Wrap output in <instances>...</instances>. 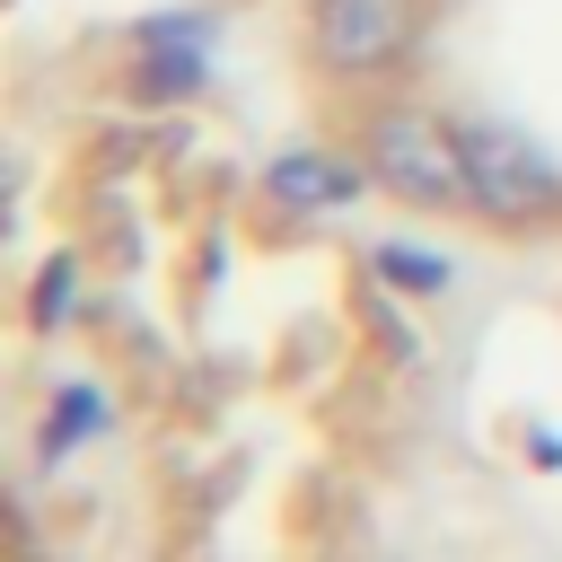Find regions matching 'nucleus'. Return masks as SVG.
I'll use <instances>...</instances> for the list:
<instances>
[{"label":"nucleus","mask_w":562,"mask_h":562,"mask_svg":"<svg viewBox=\"0 0 562 562\" xmlns=\"http://www.w3.org/2000/svg\"><path fill=\"white\" fill-rule=\"evenodd\" d=\"M448 132H457L465 202H474V211H492V220H544V211L562 202V158H553L536 132H518V123H501V114H465V123H448Z\"/></svg>","instance_id":"obj_1"},{"label":"nucleus","mask_w":562,"mask_h":562,"mask_svg":"<svg viewBox=\"0 0 562 562\" xmlns=\"http://www.w3.org/2000/svg\"><path fill=\"white\" fill-rule=\"evenodd\" d=\"M360 158H369V176H378L395 202H413V211H457V202H465V158H457V132H448V123H430V114H413V105L378 114Z\"/></svg>","instance_id":"obj_2"},{"label":"nucleus","mask_w":562,"mask_h":562,"mask_svg":"<svg viewBox=\"0 0 562 562\" xmlns=\"http://www.w3.org/2000/svg\"><path fill=\"white\" fill-rule=\"evenodd\" d=\"M307 44L325 70H386L413 44V0H307Z\"/></svg>","instance_id":"obj_3"},{"label":"nucleus","mask_w":562,"mask_h":562,"mask_svg":"<svg viewBox=\"0 0 562 562\" xmlns=\"http://www.w3.org/2000/svg\"><path fill=\"white\" fill-rule=\"evenodd\" d=\"M211 18L202 9H167V18H140V70H132V88L140 97H193L202 79H211Z\"/></svg>","instance_id":"obj_4"},{"label":"nucleus","mask_w":562,"mask_h":562,"mask_svg":"<svg viewBox=\"0 0 562 562\" xmlns=\"http://www.w3.org/2000/svg\"><path fill=\"white\" fill-rule=\"evenodd\" d=\"M360 184H378L369 158H334V149H281L263 167V193L281 211H342V202H360Z\"/></svg>","instance_id":"obj_5"},{"label":"nucleus","mask_w":562,"mask_h":562,"mask_svg":"<svg viewBox=\"0 0 562 562\" xmlns=\"http://www.w3.org/2000/svg\"><path fill=\"white\" fill-rule=\"evenodd\" d=\"M97 430H105V386H88V378L61 386L53 395V422H44V465H61L70 448H88Z\"/></svg>","instance_id":"obj_6"},{"label":"nucleus","mask_w":562,"mask_h":562,"mask_svg":"<svg viewBox=\"0 0 562 562\" xmlns=\"http://www.w3.org/2000/svg\"><path fill=\"white\" fill-rule=\"evenodd\" d=\"M369 263H378V272H386L395 290H413V299H439V290L457 281V263H448L439 246H413V237H386V246H378Z\"/></svg>","instance_id":"obj_7"},{"label":"nucleus","mask_w":562,"mask_h":562,"mask_svg":"<svg viewBox=\"0 0 562 562\" xmlns=\"http://www.w3.org/2000/svg\"><path fill=\"white\" fill-rule=\"evenodd\" d=\"M88 307V290H79V263L61 255V263H44V290H35V325H70Z\"/></svg>","instance_id":"obj_8"},{"label":"nucleus","mask_w":562,"mask_h":562,"mask_svg":"<svg viewBox=\"0 0 562 562\" xmlns=\"http://www.w3.org/2000/svg\"><path fill=\"white\" fill-rule=\"evenodd\" d=\"M527 457H536V465H562V439H553V430H536V439H527Z\"/></svg>","instance_id":"obj_9"},{"label":"nucleus","mask_w":562,"mask_h":562,"mask_svg":"<svg viewBox=\"0 0 562 562\" xmlns=\"http://www.w3.org/2000/svg\"><path fill=\"white\" fill-rule=\"evenodd\" d=\"M18 562H26V553H18Z\"/></svg>","instance_id":"obj_10"}]
</instances>
